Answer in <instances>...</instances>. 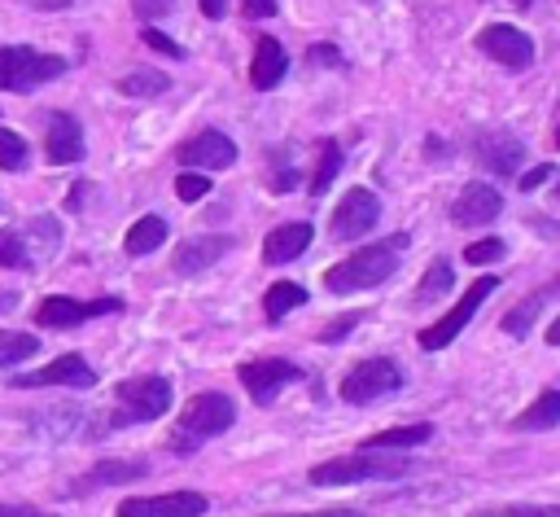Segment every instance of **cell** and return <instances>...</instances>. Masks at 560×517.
Listing matches in <instances>:
<instances>
[{
	"mask_svg": "<svg viewBox=\"0 0 560 517\" xmlns=\"http://www.w3.org/2000/svg\"><path fill=\"white\" fill-rule=\"evenodd\" d=\"M402 250H407V232H394V237H385V241H376V245H363V250H354L350 258L332 263V267L324 272V285H328L332 294L372 289V285H381V280H389V276L398 272Z\"/></svg>",
	"mask_w": 560,
	"mask_h": 517,
	"instance_id": "6da1fadb",
	"label": "cell"
},
{
	"mask_svg": "<svg viewBox=\"0 0 560 517\" xmlns=\"http://www.w3.org/2000/svg\"><path fill=\"white\" fill-rule=\"evenodd\" d=\"M232 421H236V407H232V399H228V394H219V390L192 394V399L184 403L179 421L171 425L166 447H171L175 456H188V451H197L201 443H210V438L228 434V429H232Z\"/></svg>",
	"mask_w": 560,
	"mask_h": 517,
	"instance_id": "7a4b0ae2",
	"label": "cell"
},
{
	"mask_svg": "<svg viewBox=\"0 0 560 517\" xmlns=\"http://www.w3.org/2000/svg\"><path fill=\"white\" fill-rule=\"evenodd\" d=\"M407 469H411V460L398 456V451H368V447H359V451H346V456L311 464L306 478L315 486H350V482H394Z\"/></svg>",
	"mask_w": 560,
	"mask_h": 517,
	"instance_id": "3957f363",
	"label": "cell"
},
{
	"mask_svg": "<svg viewBox=\"0 0 560 517\" xmlns=\"http://www.w3.org/2000/svg\"><path fill=\"white\" fill-rule=\"evenodd\" d=\"M166 407H171V381H166L162 372H140V377H127V381L114 386L109 425H114V429L144 425V421H158Z\"/></svg>",
	"mask_w": 560,
	"mask_h": 517,
	"instance_id": "277c9868",
	"label": "cell"
},
{
	"mask_svg": "<svg viewBox=\"0 0 560 517\" xmlns=\"http://www.w3.org/2000/svg\"><path fill=\"white\" fill-rule=\"evenodd\" d=\"M57 74H66V57L57 53H35L26 44L0 48V92H31Z\"/></svg>",
	"mask_w": 560,
	"mask_h": 517,
	"instance_id": "5b68a950",
	"label": "cell"
},
{
	"mask_svg": "<svg viewBox=\"0 0 560 517\" xmlns=\"http://www.w3.org/2000/svg\"><path fill=\"white\" fill-rule=\"evenodd\" d=\"M494 289H499V276H477L442 320H433L429 329H420V351H442V346H451V342L464 333V324L477 315V307H481Z\"/></svg>",
	"mask_w": 560,
	"mask_h": 517,
	"instance_id": "8992f818",
	"label": "cell"
},
{
	"mask_svg": "<svg viewBox=\"0 0 560 517\" xmlns=\"http://www.w3.org/2000/svg\"><path fill=\"white\" fill-rule=\"evenodd\" d=\"M398 386H402L398 364H394V359H385V355H372V359H359V364L341 377V399L359 407V403H372V399L394 394Z\"/></svg>",
	"mask_w": 560,
	"mask_h": 517,
	"instance_id": "52a82bcc",
	"label": "cell"
},
{
	"mask_svg": "<svg viewBox=\"0 0 560 517\" xmlns=\"http://www.w3.org/2000/svg\"><path fill=\"white\" fill-rule=\"evenodd\" d=\"M122 311V298H66V294H52L35 307V324L44 329H74L83 320H96V315H114Z\"/></svg>",
	"mask_w": 560,
	"mask_h": 517,
	"instance_id": "ba28073f",
	"label": "cell"
},
{
	"mask_svg": "<svg viewBox=\"0 0 560 517\" xmlns=\"http://www.w3.org/2000/svg\"><path fill=\"white\" fill-rule=\"evenodd\" d=\"M477 48H481L490 61L508 66V70H525V66L534 61V39H529L521 26H512V22H490V26H481V31H477Z\"/></svg>",
	"mask_w": 560,
	"mask_h": 517,
	"instance_id": "9c48e42d",
	"label": "cell"
},
{
	"mask_svg": "<svg viewBox=\"0 0 560 517\" xmlns=\"http://www.w3.org/2000/svg\"><path fill=\"white\" fill-rule=\"evenodd\" d=\"M210 499L201 491H166V495H131L114 517H201Z\"/></svg>",
	"mask_w": 560,
	"mask_h": 517,
	"instance_id": "30bf717a",
	"label": "cell"
},
{
	"mask_svg": "<svg viewBox=\"0 0 560 517\" xmlns=\"http://www.w3.org/2000/svg\"><path fill=\"white\" fill-rule=\"evenodd\" d=\"M376 219H381L376 193H372V188H350V193L337 202V210H332V219H328V232H332L337 241H354V237L372 232Z\"/></svg>",
	"mask_w": 560,
	"mask_h": 517,
	"instance_id": "8fae6325",
	"label": "cell"
},
{
	"mask_svg": "<svg viewBox=\"0 0 560 517\" xmlns=\"http://www.w3.org/2000/svg\"><path fill=\"white\" fill-rule=\"evenodd\" d=\"M236 377H241V386L249 390V399L262 407V403H271V399H276V390H284V386L302 381L306 372H302L298 364H289V359H249V364H241V368H236Z\"/></svg>",
	"mask_w": 560,
	"mask_h": 517,
	"instance_id": "7c38bea8",
	"label": "cell"
},
{
	"mask_svg": "<svg viewBox=\"0 0 560 517\" xmlns=\"http://www.w3.org/2000/svg\"><path fill=\"white\" fill-rule=\"evenodd\" d=\"M9 386H26V390L31 386H74V390H88V386H96V372L83 355H57L52 364H44L35 372H18Z\"/></svg>",
	"mask_w": 560,
	"mask_h": 517,
	"instance_id": "4fadbf2b",
	"label": "cell"
},
{
	"mask_svg": "<svg viewBox=\"0 0 560 517\" xmlns=\"http://www.w3.org/2000/svg\"><path fill=\"white\" fill-rule=\"evenodd\" d=\"M179 162L184 166H201V171H223L236 162V145L223 131H197L179 145Z\"/></svg>",
	"mask_w": 560,
	"mask_h": 517,
	"instance_id": "5bb4252c",
	"label": "cell"
},
{
	"mask_svg": "<svg viewBox=\"0 0 560 517\" xmlns=\"http://www.w3.org/2000/svg\"><path fill=\"white\" fill-rule=\"evenodd\" d=\"M499 210H503L499 188H490L486 180H472V184H464V193L455 197L451 219H455L459 228H481V223H490Z\"/></svg>",
	"mask_w": 560,
	"mask_h": 517,
	"instance_id": "9a60e30c",
	"label": "cell"
},
{
	"mask_svg": "<svg viewBox=\"0 0 560 517\" xmlns=\"http://www.w3.org/2000/svg\"><path fill=\"white\" fill-rule=\"evenodd\" d=\"M44 153H48V162H52V166H70V162H79V158H83V127H79V118H74V114H66V110L48 114Z\"/></svg>",
	"mask_w": 560,
	"mask_h": 517,
	"instance_id": "2e32d148",
	"label": "cell"
},
{
	"mask_svg": "<svg viewBox=\"0 0 560 517\" xmlns=\"http://www.w3.org/2000/svg\"><path fill=\"white\" fill-rule=\"evenodd\" d=\"M472 153H477V162L490 166L494 175H516V166H521V140L508 136V131H481V136L472 140Z\"/></svg>",
	"mask_w": 560,
	"mask_h": 517,
	"instance_id": "e0dca14e",
	"label": "cell"
},
{
	"mask_svg": "<svg viewBox=\"0 0 560 517\" xmlns=\"http://www.w3.org/2000/svg\"><path fill=\"white\" fill-rule=\"evenodd\" d=\"M228 250H232V237H192V241L175 245L171 267H175L179 276H192V272H206L210 263H219Z\"/></svg>",
	"mask_w": 560,
	"mask_h": 517,
	"instance_id": "ac0fdd59",
	"label": "cell"
},
{
	"mask_svg": "<svg viewBox=\"0 0 560 517\" xmlns=\"http://www.w3.org/2000/svg\"><path fill=\"white\" fill-rule=\"evenodd\" d=\"M284 70H289V57H284L280 39L258 35V44H254V61H249V83H254L258 92H271V88L284 79Z\"/></svg>",
	"mask_w": 560,
	"mask_h": 517,
	"instance_id": "d6986e66",
	"label": "cell"
},
{
	"mask_svg": "<svg viewBox=\"0 0 560 517\" xmlns=\"http://www.w3.org/2000/svg\"><path fill=\"white\" fill-rule=\"evenodd\" d=\"M311 245V223H280V228H271L267 232V241H262V263H271V267H280V263H293L302 250Z\"/></svg>",
	"mask_w": 560,
	"mask_h": 517,
	"instance_id": "ffe728a7",
	"label": "cell"
},
{
	"mask_svg": "<svg viewBox=\"0 0 560 517\" xmlns=\"http://www.w3.org/2000/svg\"><path fill=\"white\" fill-rule=\"evenodd\" d=\"M551 298H560V276H551L542 289H534L529 298H521L508 315H503V333H512V337H525L529 329H534V320H538V311L551 302Z\"/></svg>",
	"mask_w": 560,
	"mask_h": 517,
	"instance_id": "44dd1931",
	"label": "cell"
},
{
	"mask_svg": "<svg viewBox=\"0 0 560 517\" xmlns=\"http://www.w3.org/2000/svg\"><path fill=\"white\" fill-rule=\"evenodd\" d=\"M429 438H433V425H429V421H420V425L381 429V434L363 438V447H368V451H411V447H420V443H429Z\"/></svg>",
	"mask_w": 560,
	"mask_h": 517,
	"instance_id": "7402d4cb",
	"label": "cell"
},
{
	"mask_svg": "<svg viewBox=\"0 0 560 517\" xmlns=\"http://www.w3.org/2000/svg\"><path fill=\"white\" fill-rule=\"evenodd\" d=\"M162 241H166V219H162V215H140V219L127 228V237H122V250L140 258V254H153Z\"/></svg>",
	"mask_w": 560,
	"mask_h": 517,
	"instance_id": "603a6c76",
	"label": "cell"
},
{
	"mask_svg": "<svg viewBox=\"0 0 560 517\" xmlns=\"http://www.w3.org/2000/svg\"><path fill=\"white\" fill-rule=\"evenodd\" d=\"M551 425H560V390H542L516 421H512V429H551Z\"/></svg>",
	"mask_w": 560,
	"mask_h": 517,
	"instance_id": "cb8c5ba5",
	"label": "cell"
},
{
	"mask_svg": "<svg viewBox=\"0 0 560 517\" xmlns=\"http://www.w3.org/2000/svg\"><path fill=\"white\" fill-rule=\"evenodd\" d=\"M144 473H149L144 460H101V464H92L88 486H118V482H136Z\"/></svg>",
	"mask_w": 560,
	"mask_h": 517,
	"instance_id": "d4e9b609",
	"label": "cell"
},
{
	"mask_svg": "<svg viewBox=\"0 0 560 517\" xmlns=\"http://www.w3.org/2000/svg\"><path fill=\"white\" fill-rule=\"evenodd\" d=\"M451 289H455V267H451L446 258H433L429 272L420 276V285H416V302L424 307V302H433V298H442V294H451Z\"/></svg>",
	"mask_w": 560,
	"mask_h": 517,
	"instance_id": "484cf974",
	"label": "cell"
},
{
	"mask_svg": "<svg viewBox=\"0 0 560 517\" xmlns=\"http://www.w3.org/2000/svg\"><path fill=\"white\" fill-rule=\"evenodd\" d=\"M302 302H306V289H302V285L276 280V285L262 294V315H267V320H280V315H289V311L302 307Z\"/></svg>",
	"mask_w": 560,
	"mask_h": 517,
	"instance_id": "4316f807",
	"label": "cell"
},
{
	"mask_svg": "<svg viewBox=\"0 0 560 517\" xmlns=\"http://www.w3.org/2000/svg\"><path fill=\"white\" fill-rule=\"evenodd\" d=\"M337 171H341V145H337V140H319V162H315V171H311L306 188L319 197V193L337 180Z\"/></svg>",
	"mask_w": 560,
	"mask_h": 517,
	"instance_id": "83f0119b",
	"label": "cell"
},
{
	"mask_svg": "<svg viewBox=\"0 0 560 517\" xmlns=\"http://www.w3.org/2000/svg\"><path fill=\"white\" fill-rule=\"evenodd\" d=\"M39 351V337L18 333V329H0V368H13L22 359H31Z\"/></svg>",
	"mask_w": 560,
	"mask_h": 517,
	"instance_id": "f1b7e54d",
	"label": "cell"
},
{
	"mask_svg": "<svg viewBox=\"0 0 560 517\" xmlns=\"http://www.w3.org/2000/svg\"><path fill=\"white\" fill-rule=\"evenodd\" d=\"M118 88H122V96H162L171 88V74H162V70H131Z\"/></svg>",
	"mask_w": 560,
	"mask_h": 517,
	"instance_id": "f546056e",
	"label": "cell"
},
{
	"mask_svg": "<svg viewBox=\"0 0 560 517\" xmlns=\"http://www.w3.org/2000/svg\"><path fill=\"white\" fill-rule=\"evenodd\" d=\"M26 162H31L26 140H22L18 131H4V127H0V171H22Z\"/></svg>",
	"mask_w": 560,
	"mask_h": 517,
	"instance_id": "4dcf8cb0",
	"label": "cell"
},
{
	"mask_svg": "<svg viewBox=\"0 0 560 517\" xmlns=\"http://www.w3.org/2000/svg\"><path fill=\"white\" fill-rule=\"evenodd\" d=\"M0 267H18V272L31 267V250H26V241H22L18 232H9V228H0Z\"/></svg>",
	"mask_w": 560,
	"mask_h": 517,
	"instance_id": "1f68e13d",
	"label": "cell"
},
{
	"mask_svg": "<svg viewBox=\"0 0 560 517\" xmlns=\"http://www.w3.org/2000/svg\"><path fill=\"white\" fill-rule=\"evenodd\" d=\"M206 193H210V175H192V171L175 175V197L179 202H201Z\"/></svg>",
	"mask_w": 560,
	"mask_h": 517,
	"instance_id": "d6a6232c",
	"label": "cell"
},
{
	"mask_svg": "<svg viewBox=\"0 0 560 517\" xmlns=\"http://www.w3.org/2000/svg\"><path fill=\"white\" fill-rule=\"evenodd\" d=\"M503 254H508V245H503L499 237H481V241H472V245L464 250V258L477 263V267H481V263H494V258H503Z\"/></svg>",
	"mask_w": 560,
	"mask_h": 517,
	"instance_id": "836d02e7",
	"label": "cell"
},
{
	"mask_svg": "<svg viewBox=\"0 0 560 517\" xmlns=\"http://www.w3.org/2000/svg\"><path fill=\"white\" fill-rule=\"evenodd\" d=\"M140 39H144V44H149L153 53L171 57V61H179V57H184V48H179V44H175V39H171L166 31H158V26H144V31H140Z\"/></svg>",
	"mask_w": 560,
	"mask_h": 517,
	"instance_id": "e575fe53",
	"label": "cell"
},
{
	"mask_svg": "<svg viewBox=\"0 0 560 517\" xmlns=\"http://www.w3.org/2000/svg\"><path fill=\"white\" fill-rule=\"evenodd\" d=\"M359 320H363L359 311H341L337 320H328V324L319 329V342H328V346H332V342H341L346 333H354V324H359Z\"/></svg>",
	"mask_w": 560,
	"mask_h": 517,
	"instance_id": "d590c367",
	"label": "cell"
},
{
	"mask_svg": "<svg viewBox=\"0 0 560 517\" xmlns=\"http://www.w3.org/2000/svg\"><path fill=\"white\" fill-rule=\"evenodd\" d=\"M490 517H560V504H503Z\"/></svg>",
	"mask_w": 560,
	"mask_h": 517,
	"instance_id": "8d00e7d4",
	"label": "cell"
},
{
	"mask_svg": "<svg viewBox=\"0 0 560 517\" xmlns=\"http://www.w3.org/2000/svg\"><path fill=\"white\" fill-rule=\"evenodd\" d=\"M131 9H136V18L158 22V18H166V13L175 9V0H131Z\"/></svg>",
	"mask_w": 560,
	"mask_h": 517,
	"instance_id": "74e56055",
	"label": "cell"
},
{
	"mask_svg": "<svg viewBox=\"0 0 560 517\" xmlns=\"http://www.w3.org/2000/svg\"><path fill=\"white\" fill-rule=\"evenodd\" d=\"M556 175V166H547V162H538V166H529L525 175H516V184H521V193H534L538 184H547Z\"/></svg>",
	"mask_w": 560,
	"mask_h": 517,
	"instance_id": "f35d334b",
	"label": "cell"
},
{
	"mask_svg": "<svg viewBox=\"0 0 560 517\" xmlns=\"http://www.w3.org/2000/svg\"><path fill=\"white\" fill-rule=\"evenodd\" d=\"M306 61L311 66H341V53L332 44H315V48H306Z\"/></svg>",
	"mask_w": 560,
	"mask_h": 517,
	"instance_id": "ab89813d",
	"label": "cell"
},
{
	"mask_svg": "<svg viewBox=\"0 0 560 517\" xmlns=\"http://www.w3.org/2000/svg\"><path fill=\"white\" fill-rule=\"evenodd\" d=\"M276 9H280V0H241V13L254 18V22H258V18H271Z\"/></svg>",
	"mask_w": 560,
	"mask_h": 517,
	"instance_id": "60d3db41",
	"label": "cell"
},
{
	"mask_svg": "<svg viewBox=\"0 0 560 517\" xmlns=\"http://www.w3.org/2000/svg\"><path fill=\"white\" fill-rule=\"evenodd\" d=\"M271 517H363L354 508H319V513H271Z\"/></svg>",
	"mask_w": 560,
	"mask_h": 517,
	"instance_id": "b9f144b4",
	"label": "cell"
},
{
	"mask_svg": "<svg viewBox=\"0 0 560 517\" xmlns=\"http://www.w3.org/2000/svg\"><path fill=\"white\" fill-rule=\"evenodd\" d=\"M0 517H52V513H39V508H26V504H0Z\"/></svg>",
	"mask_w": 560,
	"mask_h": 517,
	"instance_id": "7bdbcfd3",
	"label": "cell"
},
{
	"mask_svg": "<svg viewBox=\"0 0 560 517\" xmlns=\"http://www.w3.org/2000/svg\"><path fill=\"white\" fill-rule=\"evenodd\" d=\"M267 184H271V188H276V193H289V188H293V184H298V175H293V171H289V166H284V171H276V175H271V180H267Z\"/></svg>",
	"mask_w": 560,
	"mask_h": 517,
	"instance_id": "ee69618b",
	"label": "cell"
},
{
	"mask_svg": "<svg viewBox=\"0 0 560 517\" xmlns=\"http://www.w3.org/2000/svg\"><path fill=\"white\" fill-rule=\"evenodd\" d=\"M197 4H201L206 18H223L228 13V0H197Z\"/></svg>",
	"mask_w": 560,
	"mask_h": 517,
	"instance_id": "f6af8a7d",
	"label": "cell"
},
{
	"mask_svg": "<svg viewBox=\"0 0 560 517\" xmlns=\"http://www.w3.org/2000/svg\"><path fill=\"white\" fill-rule=\"evenodd\" d=\"M547 342H551V346H560V315L551 320V329H547Z\"/></svg>",
	"mask_w": 560,
	"mask_h": 517,
	"instance_id": "bcb514c9",
	"label": "cell"
},
{
	"mask_svg": "<svg viewBox=\"0 0 560 517\" xmlns=\"http://www.w3.org/2000/svg\"><path fill=\"white\" fill-rule=\"evenodd\" d=\"M551 145H556V149H560V123H556V140H551Z\"/></svg>",
	"mask_w": 560,
	"mask_h": 517,
	"instance_id": "7dc6e473",
	"label": "cell"
}]
</instances>
